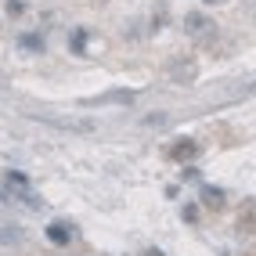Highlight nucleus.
<instances>
[{
    "label": "nucleus",
    "mask_w": 256,
    "mask_h": 256,
    "mask_svg": "<svg viewBox=\"0 0 256 256\" xmlns=\"http://www.w3.org/2000/svg\"><path fill=\"white\" fill-rule=\"evenodd\" d=\"M192 152H195V144H192V141H180V144L174 148V156H177V159H188Z\"/></svg>",
    "instance_id": "3"
},
{
    "label": "nucleus",
    "mask_w": 256,
    "mask_h": 256,
    "mask_svg": "<svg viewBox=\"0 0 256 256\" xmlns=\"http://www.w3.org/2000/svg\"><path fill=\"white\" fill-rule=\"evenodd\" d=\"M47 238H50V242H58V246H65L72 238V231H69V224H50L47 228Z\"/></svg>",
    "instance_id": "2"
},
{
    "label": "nucleus",
    "mask_w": 256,
    "mask_h": 256,
    "mask_svg": "<svg viewBox=\"0 0 256 256\" xmlns=\"http://www.w3.org/2000/svg\"><path fill=\"white\" fill-rule=\"evenodd\" d=\"M206 4H213V0H206Z\"/></svg>",
    "instance_id": "4"
},
{
    "label": "nucleus",
    "mask_w": 256,
    "mask_h": 256,
    "mask_svg": "<svg viewBox=\"0 0 256 256\" xmlns=\"http://www.w3.org/2000/svg\"><path fill=\"white\" fill-rule=\"evenodd\" d=\"M184 26H188V32H192V36H202V40H210V36H213V29H216V26L206 18V14H198V11L188 14Z\"/></svg>",
    "instance_id": "1"
}]
</instances>
